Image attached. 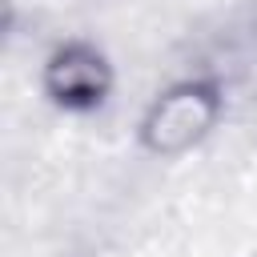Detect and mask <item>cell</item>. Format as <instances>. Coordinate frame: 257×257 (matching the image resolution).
<instances>
[{"mask_svg": "<svg viewBox=\"0 0 257 257\" xmlns=\"http://www.w3.org/2000/svg\"><path fill=\"white\" fill-rule=\"evenodd\" d=\"M221 112V96L213 84L205 80H185V84H173L165 96L153 100V108L145 112V124H141V141L149 153H161V157H177L185 149H193L217 120Z\"/></svg>", "mask_w": 257, "mask_h": 257, "instance_id": "1", "label": "cell"}, {"mask_svg": "<svg viewBox=\"0 0 257 257\" xmlns=\"http://www.w3.org/2000/svg\"><path fill=\"white\" fill-rule=\"evenodd\" d=\"M108 64L88 44H64L44 64V88L64 108H96L108 96Z\"/></svg>", "mask_w": 257, "mask_h": 257, "instance_id": "2", "label": "cell"}]
</instances>
